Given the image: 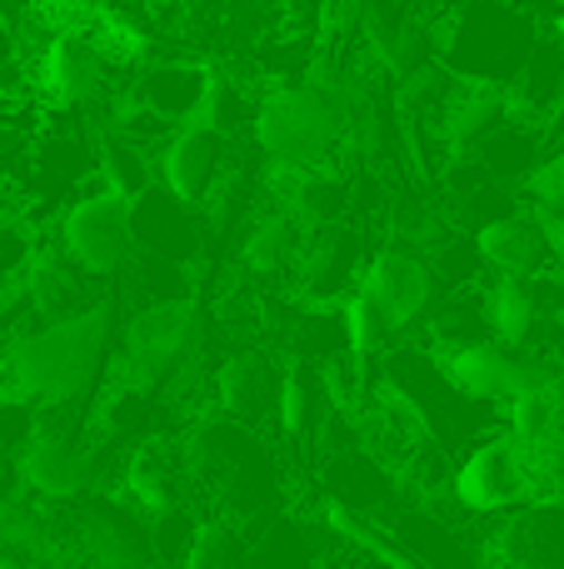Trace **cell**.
I'll return each mask as SVG.
<instances>
[{"label": "cell", "mask_w": 564, "mask_h": 569, "mask_svg": "<svg viewBox=\"0 0 564 569\" xmlns=\"http://www.w3.org/2000/svg\"><path fill=\"white\" fill-rule=\"evenodd\" d=\"M115 295H100L80 315L36 320L0 345V390L30 405H80L90 385L105 375Z\"/></svg>", "instance_id": "cell-1"}, {"label": "cell", "mask_w": 564, "mask_h": 569, "mask_svg": "<svg viewBox=\"0 0 564 569\" xmlns=\"http://www.w3.org/2000/svg\"><path fill=\"white\" fill-rule=\"evenodd\" d=\"M365 96V90H360ZM355 96V100H360ZM350 96H335V90L315 86V80H280V86H265L255 100V130L265 160H280V166H340L345 160V136H350Z\"/></svg>", "instance_id": "cell-2"}, {"label": "cell", "mask_w": 564, "mask_h": 569, "mask_svg": "<svg viewBox=\"0 0 564 569\" xmlns=\"http://www.w3.org/2000/svg\"><path fill=\"white\" fill-rule=\"evenodd\" d=\"M535 36L540 20L510 0H465L450 16H435V60L460 80H485V86L510 90Z\"/></svg>", "instance_id": "cell-3"}, {"label": "cell", "mask_w": 564, "mask_h": 569, "mask_svg": "<svg viewBox=\"0 0 564 569\" xmlns=\"http://www.w3.org/2000/svg\"><path fill=\"white\" fill-rule=\"evenodd\" d=\"M195 350H200L195 300L135 305V315H130V325H125V350L110 355L105 375L115 385H145V390L165 395V385L185 375Z\"/></svg>", "instance_id": "cell-4"}, {"label": "cell", "mask_w": 564, "mask_h": 569, "mask_svg": "<svg viewBox=\"0 0 564 569\" xmlns=\"http://www.w3.org/2000/svg\"><path fill=\"white\" fill-rule=\"evenodd\" d=\"M56 250L95 284H110L130 260V196L110 190L100 170L80 186V196L56 216Z\"/></svg>", "instance_id": "cell-5"}, {"label": "cell", "mask_w": 564, "mask_h": 569, "mask_svg": "<svg viewBox=\"0 0 564 569\" xmlns=\"http://www.w3.org/2000/svg\"><path fill=\"white\" fill-rule=\"evenodd\" d=\"M100 470H105V455L85 435V420L56 425V415H46V410H40L36 435L16 455V475L30 500L75 505L85 490H95Z\"/></svg>", "instance_id": "cell-6"}, {"label": "cell", "mask_w": 564, "mask_h": 569, "mask_svg": "<svg viewBox=\"0 0 564 569\" xmlns=\"http://www.w3.org/2000/svg\"><path fill=\"white\" fill-rule=\"evenodd\" d=\"M450 495H455L470 515H480V520H495V515H510V510H520V505L540 500L525 445H520L505 425L480 435L465 450L460 470L450 475Z\"/></svg>", "instance_id": "cell-7"}, {"label": "cell", "mask_w": 564, "mask_h": 569, "mask_svg": "<svg viewBox=\"0 0 564 569\" xmlns=\"http://www.w3.org/2000/svg\"><path fill=\"white\" fill-rule=\"evenodd\" d=\"M370 260V230L360 220H330L305 230V246L295 256V295L300 305H340L360 284Z\"/></svg>", "instance_id": "cell-8"}, {"label": "cell", "mask_w": 564, "mask_h": 569, "mask_svg": "<svg viewBox=\"0 0 564 569\" xmlns=\"http://www.w3.org/2000/svg\"><path fill=\"white\" fill-rule=\"evenodd\" d=\"M360 290L380 305V315L395 325V335H405V330H420V325H425L440 284L430 276L425 250L410 246V240H390V246H380L375 256L365 260Z\"/></svg>", "instance_id": "cell-9"}, {"label": "cell", "mask_w": 564, "mask_h": 569, "mask_svg": "<svg viewBox=\"0 0 564 569\" xmlns=\"http://www.w3.org/2000/svg\"><path fill=\"white\" fill-rule=\"evenodd\" d=\"M225 176H230V136L200 126V120L175 126L165 146L155 150V180L195 210H205L215 200Z\"/></svg>", "instance_id": "cell-10"}, {"label": "cell", "mask_w": 564, "mask_h": 569, "mask_svg": "<svg viewBox=\"0 0 564 569\" xmlns=\"http://www.w3.org/2000/svg\"><path fill=\"white\" fill-rule=\"evenodd\" d=\"M75 540L85 569H150L155 565V545H150V525L135 505L120 495H100L85 510H75Z\"/></svg>", "instance_id": "cell-11"}, {"label": "cell", "mask_w": 564, "mask_h": 569, "mask_svg": "<svg viewBox=\"0 0 564 569\" xmlns=\"http://www.w3.org/2000/svg\"><path fill=\"white\" fill-rule=\"evenodd\" d=\"M560 226H550L545 216H535L530 206L510 210V216L490 220L475 230V250L485 276H545L560 266Z\"/></svg>", "instance_id": "cell-12"}, {"label": "cell", "mask_w": 564, "mask_h": 569, "mask_svg": "<svg viewBox=\"0 0 564 569\" xmlns=\"http://www.w3.org/2000/svg\"><path fill=\"white\" fill-rule=\"evenodd\" d=\"M130 246L145 250V256H160V260H190L205 250V226L195 220V206L175 200L165 186H150L130 200Z\"/></svg>", "instance_id": "cell-13"}, {"label": "cell", "mask_w": 564, "mask_h": 569, "mask_svg": "<svg viewBox=\"0 0 564 569\" xmlns=\"http://www.w3.org/2000/svg\"><path fill=\"white\" fill-rule=\"evenodd\" d=\"M20 290H26L36 320H66V315H80L85 305H95L105 295V290H95L90 276H80L56 246H40V240L30 250L26 270H20Z\"/></svg>", "instance_id": "cell-14"}, {"label": "cell", "mask_w": 564, "mask_h": 569, "mask_svg": "<svg viewBox=\"0 0 564 569\" xmlns=\"http://www.w3.org/2000/svg\"><path fill=\"white\" fill-rule=\"evenodd\" d=\"M205 80H210L205 60H150V66H135L125 100L165 116L170 126H185V120H195V110H200Z\"/></svg>", "instance_id": "cell-15"}, {"label": "cell", "mask_w": 564, "mask_h": 569, "mask_svg": "<svg viewBox=\"0 0 564 569\" xmlns=\"http://www.w3.org/2000/svg\"><path fill=\"white\" fill-rule=\"evenodd\" d=\"M275 390H280V370L265 360L260 350H240L230 355L215 370V400L230 420L260 430L265 420H275Z\"/></svg>", "instance_id": "cell-16"}, {"label": "cell", "mask_w": 564, "mask_h": 569, "mask_svg": "<svg viewBox=\"0 0 564 569\" xmlns=\"http://www.w3.org/2000/svg\"><path fill=\"white\" fill-rule=\"evenodd\" d=\"M300 246H305V226L295 220L290 206H275L250 226L245 246H240V266L250 276H285V270H295Z\"/></svg>", "instance_id": "cell-17"}, {"label": "cell", "mask_w": 564, "mask_h": 569, "mask_svg": "<svg viewBox=\"0 0 564 569\" xmlns=\"http://www.w3.org/2000/svg\"><path fill=\"white\" fill-rule=\"evenodd\" d=\"M95 170H100V180H105L110 190H120V196H130V200H135L140 190L155 186V156H150L145 146H135L130 136H120L115 126L100 130Z\"/></svg>", "instance_id": "cell-18"}, {"label": "cell", "mask_w": 564, "mask_h": 569, "mask_svg": "<svg viewBox=\"0 0 564 569\" xmlns=\"http://www.w3.org/2000/svg\"><path fill=\"white\" fill-rule=\"evenodd\" d=\"M340 320H345V345H350V355H360V360H380V355L395 345V325L380 315V305L370 300L360 284L345 295V300H340Z\"/></svg>", "instance_id": "cell-19"}, {"label": "cell", "mask_w": 564, "mask_h": 569, "mask_svg": "<svg viewBox=\"0 0 564 569\" xmlns=\"http://www.w3.org/2000/svg\"><path fill=\"white\" fill-rule=\"evenodd\" d=\"M325 385L305 370V365H285L280 370V390H275V425L285 440H305L310 425H315V395Z\"/></svg>", "instance_id": "cell-20"}, {"label": "cell", "mask_w": 564, "mask_h": 569, "mask_svg": "<svg viewBox=\"0 0 564 569\" xmlns=\"http://www.w3.org/2000/svg\"><path fill=\"white\" fill-rule=\"evenodd\" d=\"M180 565L185 569H245V540L225 520H195V535H190V550Z\"/></svg>", "instance_id": "cell-21"}, {"label": "cell", "mask_w": 564, "mask_h": 569, "mask_svg": "<svg viewBox=\"0 0 564 569\" xmlns=\"http://www.w3.org/2000/svg\"><path fill=\"white\" fill-rule=\"evenodd\" d=\"M520 196H525V206L535 210V216H545L550 226L564 230V146L540 156V166L525 176Z\"/></svg>", "instance_id": "cell-22"}, {"label": "cell", "mask_w": 564, "mask_h": 569, "mask_svg": "<svg viewBox=\"0 0 564 569\" xmlns=\"http://www.w3.org/2000/svg\"><path fill=\"white\" fill-rule=\"evenodd\" d=\"M36 425H40V405H30V400H20V395L0 390V455H10V460H16L20 445L36 435Z\"/></svg>", "instance_id": "cell-23"}, {"label": "cell", "mask_w": 564, "mask_h": 569, "mask_svg": "<svg viewBox=\"0 0 564 569\" xmlns=\"http://www.w3.org/2000/svg\"><path fill=\"white\" fill-rule=\"evenodd\" d=\"M425 6H430V16H450V10H460L465 0H425Z\"/></svg>", "instance_id": "cell-24"}, {"label": "cell", "mask_w": 564, "mask_h": 569, "mask_svg": "<svg viewBox=\"0 0 564 569\" xmlns=\"http://www.w3.org/2000/svg\"><path fill=\"white\" fill-rule=\"evenodd\" d=\"M560 270H564V236H560Z\"/></svg>", "instance_id": "cell-25"}, {"label": "cell", "mask_w": 564, "mask_h": 569, "mask_svg": "<svg viewBox=\"0 0 564 569\" xmlns=\"http://www.w3.org/2000/svg\"><path fill=\"white\" fill-rule=\"evenodd\" d=\"M320 569H335V565H320Z\"/></svg>", "instance_id": "cell-26"}]
</instances>
